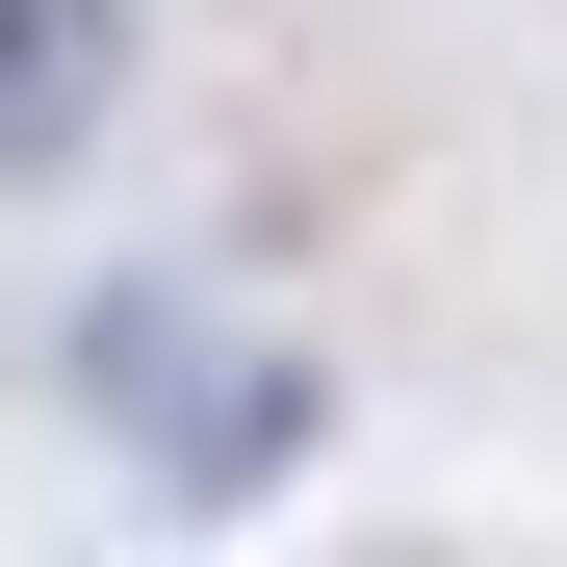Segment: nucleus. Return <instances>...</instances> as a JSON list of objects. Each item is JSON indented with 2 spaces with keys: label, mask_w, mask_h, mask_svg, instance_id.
<instances>
[{
  "label": "nucleus",
  "mask_w": 567,
  "mask_h": 567,
  "mask_svg": "<svg viewBox=\"0 0 567 567\" xmlns=\"http://www.w3.org/2000/svg\"><path fill=\"white\" fill-rule=\"evenodd\" d=\"M78 104H104V0H0V181H27Z\"/></svg>",
  "instance_id": "obj_1"
}]
</instances>
